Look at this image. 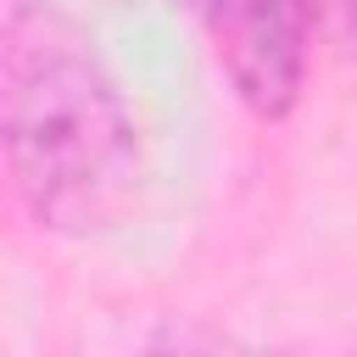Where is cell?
I'll use <instances>...</instances> for the list:
<instances>
[{
  "label": "cell",
  "mask_w": 357,
  "mask_h": 357,
  "mask_svg": "<svg viewBox=\"0 0 357 357\" xmlns=\"http://www.w3.org/2000/svg\"><path fill=\"white\" fill-rule=\"evenodd\" d=\"M0 162L22 212L50 234L117 223L139 190V128L89 28L17 0L0 22Z\"/></svg>",
  "instance_id": "6da1fadb"
},
{
  "label": "cell",
  "mask_w": 357,
  "mask_h": 357,
  "mask_svg": "<svg viewBox=\"0 0 357 357\" xmlns=\"http://www.w3.org/2000/svg\"><path fill=\"white\" fill-rule=\"evenodd\" d=\"M212 56L257 117H290L312 61V0H206Z\"/></svg>",
  "instance_id": "7a4b0ae2"
},
{
  "label": "cell",
  "mask_w": 357,
  "mask_h": 357,
  "mask_svg": "<svg viewBox=\"0 0 357 357\" xmlns=\"http://www.w3.org/2000/svg\"><path fill=\"white\" fill-rule=\"evenodd\" d=\"M145 357H262V351H245V346H234L229 335L201 329V324H162V329L151 335Z\"/></svg>",
  "instance_id": "3957f363"
},
{
  "label": "cell",
  "mask_w": 357,
  "mask_h": 357,
  "mask_svg": "<svg viewBox=\"0 0 357 357\" xmlns=\"http://www.w3.org/2000/svg\"><path fill=\"white\" fill-rule=\"evenodd\" d=\"M190 6H206V0H190Z\"/></svg>",
  "instance_id": "277c9868"
}]
</instances>
